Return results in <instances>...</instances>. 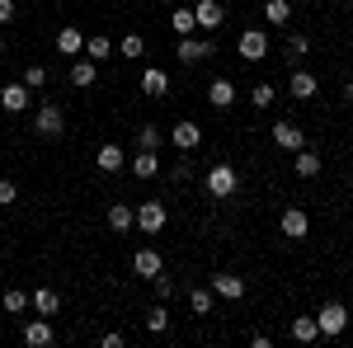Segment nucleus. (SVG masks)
I'll list each match as a JSON object with an SVG mask.
<instances>
[{
  "mask_svg": "<svg viewBox=\"0 0 353 348\" xmlns=\"http://www.w3.org/2000/svg\"><path fill=\"white\" fill-rule=\"evenodd\" d=\"M203 188H208V198H212V203H231V198H236V193H241V170H236V165H212V170H208V179H203Z\"/></svg>",
  "mask_w": 353,
  "mask_h": 348,
  "instance_id": "f257e3e1",
  "label": "nucleus"
},
{
  "mask_svg": "<svg viewBox=\"0 0 353 348\" xmlns=\"http://www.w3.org/2000/svg\"><path fill=\"white\" fill-rule=\"evenodd\" d=\"M316 325H321V339H339V334L349 329V306H344V301H325V306L316 311Z\"/></svg>",
  "mask_w": 353,
  "mask_h": 348,
  "instance_id": "f03ea898",
  "label": "nucleus"
},
{
  "mask_svg": "<svg viewBox=\"0 0 353 348\" xmlns=\"http://www.w3.org/2000/svg\"><path fill=\"white\" fill-rule=\"evenodd\" d=\"M33 132H38V136H48V141L66 132V113H61V104H52V99H48V104H38V118H33Z\"/></svg>",
  "mask_w": 353,
  "mask_h": 348,
  "instance_id": "7ed1b4c3",
  "label": "nucleus"
},
{
  "mask_svg": "<svg viewBox=\"0 0 353 348\" xmlns=\"http://www.w3.org/2000/svg\"><path fill=\"white\" fill-rule=\"evenodd\" d=\"M165 136L174 141V151H179V156H189V151H198V146H203V127H198L193 118H184V123H174V127H170Z\"/></svg>",
  "mask_w": 353,
  "mask_h": 348,
  "instance_id": "20e7f679",
  "label": "nucleus"
},
{
  "mask_svg": "<svg viewBox=\"0 0 353 348\" xmlns=\"http://www.w3.org/2000/svg\"><path fill=\"white\" fill-rule=\"evenodd\" d=\"M212 52H217V48H212L208 38H193V33H184V38H179V48H174V57H179L184 66H198V61H208Z\"/></svg>",
  "mask_w": 353,
  "mask_h": 348,
  "instance_id": "39448f33",
  "label": "nucleus"
},
{
  "mask_svg": "<svg viewBox=\"0 0 353 348\" xmlns=\"http://www.w3.org/2000/svg\"><path fill=\"white\" fill-rule=\"evenodd\" d=\"M208 287H212V296H221V301H245V292H250V283L236 278V273H217Z\"/></svg>",
  "mask_w": 353,
  "mask_h": 348,
  "instance_id": "423d86ee",
  "label": "nucleus"
},
{
  "mask_svg": "<svg viewBox=\"0 0 353 348\" xmlns=\"http://www.w3.org/2000/svg\"><path fill=\"white\" fill-rule=\"evenodd\" d=\"M165 221H170V212H165V203H141L137 207V226L146 231V236H161Z\"/></svg>",
  "mask_w": 353,
  "mask_h": 348,
  "instance_id": "0eeeda50",
  "label": "nucleus"
},
{
  "mask_svg": "<svg viewBox=\"0 0 353 348\" xmlns=\"http://www.w3.org/2000/svg\"><path fill=\"white\" fill-rule=\"evenodd\" d=\"M241 57L245 61H264V57H269V33H264V28H245L241 33Z\"/></svg>",
  "mask_w": 353,
  "mask_h": 348,
  "instance_id": "6e6552de",
  "label": "nucleus"
},
{
  "mask_svg": "<svg viewBox=\"0 0 353 348\" xmlns=\"http://www.w3.org/2000/svg\"><path fill=\"white\" fill-rule=\"evenodd\" d=\"M193 19H198V28L217 33V28L226 24V10H221V0H198V5H193Z\"/></svg>",
  "mask_w": 353,
  "mask_h": 348,
  "instance_id": "1a4fd4ad",
  "label": "nucleus"
},
{
  "mask_svg": "<svg viewBox=\"0 0 353 348\" xmlns=\"http://www.w3.org/2000/svg\"><path fill=\"white\" fill-rule=\"evenodd\" d=\"M278 231H283L288 240H306V231H311V216L301 212V207H288V212L278 216Z\"/></svg>",
  "mask_w": 353,
  "mask_h": 348,
  "instance_id": "9d476101",
  "label": "nucleus"
},
{
  "mask_svg": "<svg viewBox=\"0 0 353 348\" xmlns=\"http://www.w3.org/2000/svg\"><path fill=\"white\" fill-rule=\"evenodd\" d=\"M288 90H292V99H301V104H306V99H316V94H321V81H316L306 66H297V71L288 76Z\"/></svg>",
  "mask_w": 353,
  "mask_h": 348,
  "instance_id": "9b49d317",
  "label": "nucleus"
},
{
  "mask_svg": "<svg viewBox=\"0 0 353 348\" xmlns=\"http://www.w3.org/2000/svg\"><path fill=\"white\" fill-rule=\"evenodd\" d=\"M273 141H278L283 151H301V146H306V132H301L292 118H283V123H273Z\"/></svg>",
  "mask_w": 353,
  "mask_h": 348,
  "instance_id": "f8f14e48",
  "label": "nucleus"
},
{
  "mask_svg": "<svg viewBox=\"0 0 353 348\" xmlns=\"http://www.w3.org/2000/svg\"><path fill=\"white\" fill-rule=\"evenodd\" d=\"M94 165H99L104 174H123V170H128V156H123V146H118V141H104V146H99V156H94Z\"/></svg>",
  "mask_w": 353,
  "mask_h": 348,
  "instance_id": "ddd939ff",
  "label": "nucleus"
},
{
  "mask_svg": "<svg viewBox=\"0 0 353 348\" xmlns=\"http://www.w3.org/2000/svg\"><path fill=\"white\" fill-rule=\"evenodd\" d=\"M52 339H57V329L48 325V316H38V320L24 325V344H28V348H48Z\"/></svg>",
  "mask_w": 353,
  "mask_h": 348,
  "instance_id": "4468645a",
  "label": "nucleus"
},
{
  "mask_svg": "<svg viewBox=\"0 0 353 348\" xmlns=\"http://www.w3.org/2000/svg\"><path fill=\"white\" fill-rule=\"evenodd\" d=\"M94 81H99V66H94L90 57H71V85H76V90H90Z\"/></svg>",
  "mask_w": 353,
  "mask_h": 348,
  "instance_id": "2eb2a0df",
  "label": "nucleus"
},
{
  "mask_svg": "<svg viewBox=\"0 0 353 348\" xmlns=\"http://www.w3.org/2000/svg\"><path fill=\"white\" fill-rule=\"evenodd\" d=\"M292 170H297L301 179H316V174L325 170V161H321V156H316L311 146H301V151H292Z\"/></svg>",
  "mask_w": 353,
  "mask_h": 348,
  "instance_id": "dca6fc26",
  "label": "nucleus"
},
{
  "mask_svg": "<svg viewBox=\"0 0 353 348\" xmlns=\"http://www.w3.org/2000/svg\"><path fill=\"white\" fill-rule=\"evenodd\" d=\"M132 268L141 273V278H156V273H165L161 249H151V245H146V249H137V254H132Z\"/></svg>",
  "mask_w": 353,
  "mask_h": 348,
  "instance_id": "f3484780",
  "label": "nucleus"
},
{
  "mask_svg": "<svg viewBox=\"0 0 353 348\" xmlns=\"http://www.w3.org/2000/svg\"><path fill=\"white\" fill-rule=\"evenodd\" d=\"M0 108H5V113H24L28 108V85L24 81L5 85V90H0Z\"/></svg>",
  "mask_w": 353,
  "mask_h": 348,
  "instance_id": "a211bd4d",
  "label": "nucleus"
},
{
  "mask_svg": "<svg viewBox=\"0 0 353 348\" xmlns=\"http://www.w3.org/2000/svg\"><path fill=\"white\" fill-rule=\"evenodd\" d=\"M128 170H132L137 179H156V174H161V156H156V151H137L132 161H128Z\"/></svg>",
  "mask_w": 353,
  "mask_h": 348,
  "instance_id": "6ab92c4d",
  "label": "nucleus"
},
{
  "mask_svg": "<svg viewBox=\"0 0 353 348\" xmlns=\"http://www.w3.org/2000/svg\"><path fill=\"white\" fill-rule=\"evenodd\" d=\"M28 306H33L38 316H57V311H61V292H52V287H38V292H28Z\"/></svg>",
  "mask_w": 353,
  "mask_h": 348,
  "instance_id": "aec40b11",
  "label": "nucleus"
},
{
  "mask_svg": "<svg viewBox=\"0 0 353 348\" xmlns=\"http://www.w3.org/2000/svg\"><path fill=\"white\" fill-rule=\"evenodd\" d=\"M208 104H212V108H231V104H236V85L226 81V76H217V81L208 85Z\"/></svg>",
  "mask_w": 353,
  "mask_h": 348,
  "instance_id": "412c9836",
  "label": "nucleus"
},
{
  "mask_svg": "<svg viewBox=\"0 0 353 348\" xmlns=\"http://www.w3.org/2000/svg\"><path fill=\"white\" fill-rule=\"evenodd\" d=\"M57 52H66V57H81L85 52V33L81 28H57Z\"/></svg>",
  "mask_w": 353,
  "mask_h": 348,
  "instance_id": "4be33fe9",
  "label": "nucleus"
},
{
  "mask_svg": "<svg viewBox=\"0 0 353 348\" xmlns=\"http://www.w3.org/2000/svg\"><path fill=\"white\" fill-rule=\"evenodd\" d=\"M141 90H146L151 99H161V94H170V76H165L161 66H146V71H141Z\"/></svg>",
  "mask_w": 353,
  "mask_h": 348,
  "instance_id": "5701e85b",
  "label": "nucleus"
},
{
  "mask_svg": "<svg viewBox=\"0 0 353 348\" xmlns=\"http://www.w3.org/2000/svg\"><path fill=\"white\" fill-rule=\"evenodd\" d=\"M109 226L118 231V236H123V231H132V226H137V207H128V203H113V207H109Z\"/></svg>",
  "mask_w": 353,
  "mask_h": 348,
  "instance_id": "b1692460",
  "label": "nucleus"
},
{
  "mask_svg": "<svg viewBox=\"0 0 353 348\" xmlns=\"http://www.w3.org/2000/svg\"><path fill=\"white\" fill-rule=\"evenodd\" d=\"M292 339H297V344H316V339H321L316 316H297V320H292Z\"/></svg>",
  "mask_w": 353,
  "mask_h": 348,
  "instance_id": "393cba45",
  "label": "nucleus"
},
{
  "mask_svg": "<svg viewBox=\"0 0 353 348\" xmlns=\"http://www.w3.org/2000/svg\"><path fill=\"white\" fill-rule=\"evenodd\" d=\"M264 19H269L273 28H283L292 19V0H264Z\"/></svg>",
  "mask_w": 353,
  "mask_h": 348,
  "instance_id": "a878e982",
  "label": "nucleus"
},
{
  "mask_svg": "<svg viewBox=\"0 0 353 348\" xmlns=\"http://www.w3.org/2000/svg\"><path fill=\"white\" fill-rule=\"evenodd\" d=\"M85 57L99 66V61H109V57H113V43L104 38V33H94V38H85Z\"/></svg>",
  "mask_w": 353,
  "mask_h": 348,
  "instance_id": "bb28decb",
  "label": "nucleus"
},
{
  "mask_svg": "<svg viewBox=\"0 0 353 348\" xmlns=\"http://www.w3.org/2000/svg\"><path fill=\"white\" fill-rule=\"evenodd\" d=\"M306 52H311L306 33H288V52H283V57H288V66H292V71L301 66V57H306Z\"/></svg>",
  "mask_w": 353,
  "mask_h": 348,
  "instance_id": "cd10ccee",
  "label": "nucleus"
},
{
  "mask_svg": "<svg viewBox=\"0 0 353 348\" xmlns=\"http://www.w3.org/2000/svg\"><path fill=\"white\" fill-rule=\"evenodd\" d=\"M212 301H217L212 287H193V292H189V311H193V316H212Z\"/></svg>",
  "mask_w": 353,
  "mask_h": 348,
  "instance_id": "c85d7f7f",
  "label": "nucleus"
},
{
  "mask_svg": "<svg viewBox=\"0 0 353 348\" xmlns=\"http://www.w3.org/2000/svg\"><path fill=\"white\" fill-rule=\"evenodd\" d=\"M161 141H165L161 127H151V123H146V127H137V151H161Z\"/></svg>",
  "mask_w": 353,
  "mask_h": 348,
  "instance_id": "c756f323",
  "label": "nucleus"
},
{
  "mask_svg": "<svg viewBox=\"0 0 353 348\" xmlns=\"http://www.w3.org/2000/svg\"><path fill=\"white\" fill-rule=\"evenodd\" d=\"M170 28H174V33H179V38H184V33H193V28H198V19H193V10H189V5H184V10H170Z\"/></svg>",
  "mask_w": 353,
  "mask_h": 348,
  "instance_id": "7c9ffc66",
  "label": "nucleus"
},
{
  "mask_svg": "<svg viewBox=\"0 0 353 348\" xmlns=\"http://www.w3.org/2000/svg\"><path fill=\"white\" fill-rule=\"evenodd\" d=\"M118 57H128V61H141V57H146V43H141V33H128V38L118 43Z\"/></svg>",
  "mask_w": 353,
  "mask_h": 348,
  "instance_id": "2f4dec72",
  "label": "nucleus"
},
{
  "mask_svg": "<svg viewBox=\"0 0 353 348\" xmlns=\"http://www.w3.org/2000/svg\"><path fill=\"white\" fill-rule=\"evenodd\" d=\"M146 329H151V334H165V329H170V311H165V301L146 311Z\"/></svg>",
  "mask_w": 353,
  "mask_h": 348,
  "instance_id": "473e14b6",
  "label": "nucleus"
},
{
  "mask_svg": "<svg viewBox=\"0 0 353 348\" xmlns=\"http://www.w3.org/2000/svg\"><path fill=\"white\" fill-rule=\"evenodd\" d=\"M0 306H5L10 316H19V311H28V292H19V287H10V292L0 296Z\"/></svg>",
  "mask_w": 353,
  "mask_h": 348,
  "instance_id": "72a5a7b5",
  "label": "nucleus"
},
{
  "mask_svg": "<svg viewBox=\"0 0 353 348\" xmlns=\"http://www.w3.org/2000/svg\"><path fill=\"white\" fill-rule=\"evenodd\" d=\"M273 99H278V90H273L269 81H259V85H254V90H250V104H254V108H269Z\"/></svg>",
  "mask_w": 353,
  "mask_h": 348,
  "instance_id": "f704fd0d",
  "label": "nucleus"
},
{
  "mask_svg": "<svg viewBox=\"0 0 353 348\" xmlns=\"http://www.w3.org/2000/svg\"><path fill=\"white\" fill-rule=\"evenodd\" d=\"M24 85H28V90H43V85H48V66L28 61V66H24Z\"/></svg>",
  "mask_w": 353,
  "mask_h": 348,
  "instance_id": "c9c22d12",
  "label": "nucleus"
},
{
  "mask_svg": "<svg viewBox=\"0 0 353 348\" xmlns=\"http://www.w3.org/2000/svg\"><path fill=\"white\" fill-rule=\"evenodd\" d=\"M19 203V184L14 179H0V207H14Z\"/></svg>",
  "mask_w": 353,
  "mask_h": 348,
  "instance_id": "e433bc0d",
  "label": "nucleus"
},
{
  "mask_svg": "<svg viewBox=\"0 0 353 348\" xmlns=\"http://www.w3.org/2000/svg\"><path fill=\"white\" fill-rule=\"evenodd\" d=\"M170 184H189V156L170 165Z\"/></svg>",
  "mask_w": 353,
  "mask_h": 348,
  "instance_id": "4c0bfd02",
  "label": "nucleus"
},
{
  "mask_svg": "<svg viewBox=\"0 0 353 348\" xmlns=\"http://www.w3.org/2000/svg\"><path fill=\"white\" fill-rule=\"evenodd\" d=\"M151 283H156V296H161V301H170V296H174V283H170V278H161V273H156Z\"/></svg>",
  "mask_w": 353,
  "mask_h": 348,
  "instance_id": "58836bf2",
  "label": "nucleus"
},
{
  "mask_svg": "<svg viewBox=\"0 0 353 348\" xmlns=\"http://www.w3.org/2000/svg\"><path fill=\"white\" fill-rule=\"evenodd\" d=\"M14 14H19V10H14V0H0V28L14 24Z\"/></svg>",
  "mask_w": 353,
  "mask_h": 348,
  "instance_id": "ea45409f",
  "label": "nucleus"
},
{
  "mask_svg": "<svg viewBox=\"0 0 353 348\" xmlns=\"http://www.w3.org/2000/svg\"><path fill=\"white\" fill-rule=\"evenodd\" d=\"M99 344H104V348H123V344H128V339H123V334H118V329H109V334H104V339H99Z\"/></svg>",
  "mask_w": 353,
  "mask_h": 348,
  "instance_id": "a19ab883",
  "label": "nucleus"
},
{
  "mask_svg": "<svg viewBox=\"0 0 353 348\" xmlns=\"http://www.w3.org/2000/svg\"><path fill=\"white\" fill-rule=\"evenodd\" d=\"M339 99H344V104H349V108H353V81H349V85H344V90H339Z\"/></svg>",
  "mask_w": 353,
  "mask_h": 348,
  "instance_id": "79ce46f5",
  "label": "nucleus"
},
{
  "mask_svg": "<svg viewBox=\"0 0 353 348\" xmlns=\"http://www.w3.org/2000/svg\"><path fill=\"white\" fill-rule=\"evenodd\" d=\"M0 57H5V38H0Z\"/></svg>",
  "mask_w": 353,
  "mask_h": 348,
  "instance_id": "37998d69",
  "label": "nucleus"
},
{
  "mask_svg": "<svg viewBox=\"0 0 353 348\" xmlns=\"http://www.w3.org/2000/svg\"><path fill=\"white\" fill-rule=\"evenodd\" d=\"M344 5H353V0H344Z\"/></svg>",
  "mask_w": 353,
  "mask_h": 348,
  "instance_id": "c03bdc74",
  "label": "nucleus"
}]
</instances>
